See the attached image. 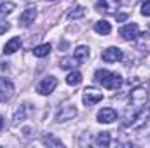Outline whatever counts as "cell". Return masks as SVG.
<instances>
[{"instance_id": "cell-1", "label": "cell", "mask_w": 150, "mask_h": 148, "mask_svg": "<svg viewBox=\"0 0 150 148\" xmlns=\"http://www.w3.org/2000/svg\"><path fill=\"white\" fill-rule=\"evenodd\" d=\"M94 80H96L98 84H101L103 87L112 89V91H117V89L122 85L120 75L113 73V72H108V70H98V72L94 73Z\"/></svg>"}, {"instance_id": "cell-2", "label": "cell", "mask_w": 150, "mask_h": 148, "mask_svg": "<svg viewBox=\"0 0 150 148\" xmlns=\"http://www.w3.org/2000/svg\"><path fill=\"white\" fill-rule=\"evenodd\" d=\"M101 99H103V92H100L96 87H87L82 94V101L86 106H93V105L100 103Z\"/></svg>"}, {"instance_id": "cell-3", "label": "cell", "mask_w": 150, "mask_h": 148, "mask_svg": "<svg viewBox=\"0 0 150 148\" xmlns=\"http://www.w3.org/2000/svg\"><path fill=\"white\" fill-rule=\"evenodd\" d=\"M129 99H131V103H133L134 106H142V105H145V103L149 101L147 89H145L143 85H136V87L131 91V94H129Z\"/></svg>"}, {"instance_id": "cell-4", "label": "cell", "mask_w": 150, "mask_h": 148, "mask_svg": "<svg viewBox=\"0 0 150 148\" xmlns=\"http://www.w3.org/2000/svg\"><path fill=\"white\" fill-rule=\"evenodd\" d=\"M75 115H77V108H75V105L67 103V105H63L59 110L56 111V120H58V122L70 120V118H74Z\"/></svg>"}, {"instance_id": "cell-5", "label": "cell", "mask_w": 150, "mask_h": 148, "mask_svg": "<svg viewBox=\"0 0 150 148\" xmlns=\"http://www.w3.org/2000/svg\"><path fill=\"white\" fill-rule=\"evenodd\" d=\"M14 94V85L7 78H0V103L9 101Z\"/></svg>"}, {"instance_id": "cell-6", "label": "cell", "mask_w": 150, "mask_h": 148, "mask_svg": "<svg viewBox=\"0 0 150 148\" xmlns=\"http://www.w3.org/2000/svg\"><path fill=\"white\" fill-rule=\"evenodd\" d=\"M120 5V0H98L96 9L103 14H113Z\"/></svg>"}, {"instance_id": "cell-7", "label": "cell", "mask_w": 150, "mask_h": 148, "mask_svg": "<svg viewBox=\"0 0 150 148\" xmlns=\"http://www.w3.org/2000/svg\"><path fill=\"white\" fill-rule=\"evenodd\" d=\"M56 85H58V80H56L54 77H47V78H44V80L37 85V92L47 96V94H51V92L56 89Z\"/></svg>"}, {"instance_id": "cell-8", "label": "cell", "mask_w": 150, "mask_h": 148, "mask_svg": "<svg viewBox=\"0 0 150 148\" xmlns=\"http://www.w3.org/2000/svg\"><path fill=\"white\" fill-rule=\"evenodd\" d=\"M101 58H103V61H107V63H117V61H120V59L124 58V54H122V51H120L119 47H108L107 51H103Z\"/></svg>"}, {"instance_id": "cell-9", "label": "cell", "mask_w": 150, "mask_h": 148, "mask_svg": "<svg viewBox=\"0 0 150 148\" xmlns=\"http://www.w3.org/2000/svg\"><path fill=\"white\" fill-rule=\"evenodd\" d=\"M119 33H120V37L124 38V40H136L140 30H138V25H136V23H129V25L122 26Z\"/></svg>"}, {"instance_id": "cell-10", "label": "cell", "mask_w": 150, "mask_h": 148, "mask_svg": "<svg viewBox=\"0 0 150 148\" xmlns=\"http://www.w3.org/2000/svg\"><path fill=\"white\" fill-rule=\"evenodd\" d=\"M35 18H37V11H35V7H28V9H25L23 14L19 16V25H21L23 28H28V26L35 21Z\"/></svg>"}, {"instance_id": "cell-11", "label": "cell", "mask_w": 150, "mask_h": 148, "mask_svg": "<svg viewBox=\"0 0 150 148\" xmlns=\"http://www.w3.org/2000/svg\"><path fill=\"white\" fill-rule=\"evenodd\" d=\"M96 118H98V122H101V124H112L113 120L117 118V111L113 110V108H103V110L98 111Z\"/></svg>"}, {"instance_id": "cell-12", "label": "cell", "mask_w": 150, "mask_h": 148, "mask_svg": "<svg viewBox=\"0 0 150 148\" xmlns=\"http://www.w3.org/2000/svg\"><path fill=\"white\" fill-rule=\"evenodd\" d=\"M149 120H150V110H149V108H145V110H142L136 117H134V118H133L131 127H133V129H140V127H143Z\"/></svg>"}, {"instance_id": "cell-13", "label": "cell", "mask_w": 150, "mask_h": 148, "mask_svg": "<svg viewBox=\"0 0 150 148\" xmlns=\"http://www.w3.org/2000/svg\"><path fill=\"white\" fill-rule=\"evenodd\" d=\"M134 47L142 52H150V33H143V35H138L136 42H134Z\"/></svg>"}, {"instance_id": "cell-14", "label": "cell", "mask_w": 150, "mask_h": 148, "mask_svg": "<svg viewBox=\"0 0 150 148\" xmlns=\"http://www.w3.org/2000/svg\"><path fill=\"white\" fill-rule=\"evenodd\" d=\"M19 47H21V38L12 37L5 45H4V52H5V54H14L16 51H19Z\"/></svg>"}, {"instance_id": "cell-15", "label": "cell", "mask_w": 150, "mask_h": 148, "mask_svg": "<svg viewBox=\"0 0 150 148\" xmlns=\"http://www.w3.org/2000/svg\"><path fill=\"white\" fill-rule=\"evenodd\" d=\"M74 58L79 61V63L87 61V59H89V47H86V45H79V47L75 49V52H74Z\"/></svg>"}, {"instance_id": "cell-16", "label": "cell", "mask_w": 150, "mask_h": 148, "mask_svg": "<svg viewBox=\"0 0 150 148\" xmlns=\"http://www.w3.org/2000/svg\"><path fill=\"white\" fill-rule=\"evenodd\" d=\"M94 30H96V33H100V35H108V33L112 32V25L103 19V21L94 23Z\"/></svg>"}, {"instance_id": "cell-17", "label": "cell", "mask_w": 150, "mask_h": 148, "mask_svg": "<svg viewBox=\"0 0 150 148\" xmlns=\"http://www.w3.org/2000/svg\"><path fill=\"white\" fill-rule=\"evenodd\" d=\"M96 147H108L110 145V132H100L94 140Z\"/></svg>"}, {"instance_id": "cell-18", "label": "cell", "mask_w": 150, "mask_h": 148, "mask_svg": "<svg viewBox=\"0 0 150 148\" xmlns=\"http://www.w3.org/2000/svg\"><path fill=\"white\" fill-rule=\"evenodd\" d=\"M51 52V44H42V45H37L35 49H33V54L37 56V58H44V56H47Z\"/></svg>"}, {"instance_id": "cell-19", "label": "cell", "mask_w": 150, "mask_h": 148, "mask_svg": "<svg viewBox=\"0 0 150 148\" xmlns=\"http://www.w3.org/2000/svg\"><path fill=\"white\" fill-rule=\"evenodd\" d=\"M80 82H82V73L80 72H72L67 77V84L68 85H79Z\"/></svg>"}, {"instance_id": "cell-20", "label": "cell", "mask_w": 150, "mask_h": 148, "mask_svg": "<svg viewBox=\"0 0 150 148\" xmlns=\"http://www.w3.org/2000/svg\"><path fill=\"white\" fill-rule=\"evenodd\" d=\"M84 16H86V9H84L82 5L75 7L74 11L68 12V19H80V18H84Z\"/></svg>"}, {"instance_id": "cell-21", "label": "cell", "mask_w": 150, "mask_h": 148, "mask_svg": "<svg viewBox=\"0 0 150 148\" xmlns=\"http://www.w3.org/2000/svg\"><path fill=\"white\" fill-rule=\"evenodd\" d=\"M28 106L30 105H23L19 110L16 111V115H14V118H12V124L16 125L18 122H23V118H25V115H26V110H28Z\"/></svg>"}, {"instance_id": "cell-22", "label": "cell", "mask_w": 150, "mask_h": 148, "mask_svg": "<svg viewBox=\"0 0 150 148\" xmlns=\"http://www.w3.org/2000/svg\"><path fill=\"white\" fill-rule=\"evenodd\" d=\"M79 65V61L75 59V58H63L61 59V63H59V66L63 68V70H68V68H75Z\"/></svg>"}, {"instance_id": "cell-23", "label": "cell", "mask_w": 150, "mask_h": 148, "mask_svg": "<svg viewBox=\"0 0 150 148\" xmlns=\"http://www.w3.org/2000/svg\"><path fill=\"white\" fill-rule=\"evenodd\" d=\"M14 11V4L12 2H4L0 5V16H5V14H11Z\"/></svg>"}, {"instance_id": "cell-24", "label": "cell", "mask_w": 150, "mask_h": 148, "mask_svg": "<svg viewBox=\"0 0 150 148\" xmlns=\"http://www.w3.org/2000/svg\"><path fill=\"white\" fill-rule=\"evenodd\" d=\"M44 145H52V147H61V145H63V141H61V140H58V138H54V136L51 134V136H47V138H44Z\"/></svg>"}, {"instance_id": "cell-25", "label": "cell", "mask_w": 150, "mask_h": 148, "mask_svg": "<svg viewBox=\"0 0 150 148\" xmlns=\"http://www.w3.org/2000/svg\"><path fill=\"white\" fill-rule=\"evenodd\" d=\"M142 14L143 16H150V2H145L142 5Z\"/></svg>"}, {"instance_id": "cell-26", "label": "cell", "mask_w": 150, "mask_h": 148, "mask_svg": "<svg viewBox=\"0 0 150 148\" xmlns=\"http://www.w3.org/2000/svg\"><path fill=\"white\" fill-rule=\"evenodd\" d=\"M9 28H11V26H9V23H7V21H0V35H2V33H5Z\"/></svg>"}, {"instance_id": "cell-27", "label": "cell", "mask_w": 150, "mask_h": 148, "mask_svg": "<svg viewBox=\"0 0 150 148\" xmlns=\"http://www.w3.org/2000/svg\"><path fill=\"white\" fill-rule=\"evenodd\" d=\"M126 18H127V16H126V14H119V16H117V21H124V19H126Z\"/></svg>"}, {"instance_id": "cell-28", "label": "cell", "mask_w": 150, "mask_h": 148, "mask_svg": "<svg viewBox=\"0 0 150 148\" xmlns=\"http://www.w3.org/2000/svg\"><path fill=\"white\" fill-rule=\"evenodd\" d=\"M2 127H4V118L0 117V129H2Z\"/></svg>"}, {"instance_id": "cell-29", "label": "cell", "mask_w": 150, "mask_h": 148, "mask_svg": "<svg viewBox=\"0 0 150 148\" xmlns=\"http://www.w3.org/2000/svg\"><path fill=\"white\" fill-rule=\"evenodd\" d=\"M47 2H54V0H47Z\"/></svg>"}]
</instances>
